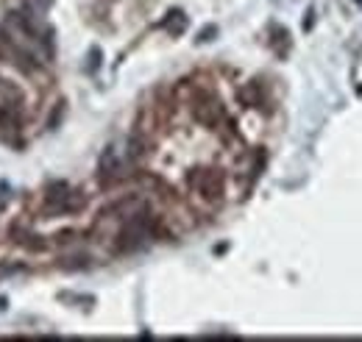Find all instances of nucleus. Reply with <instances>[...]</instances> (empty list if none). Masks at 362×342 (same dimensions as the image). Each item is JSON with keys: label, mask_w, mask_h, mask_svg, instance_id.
I'll return each instance as SVG.
<instances>
[{"label": "nucleus", "mask_w": 362, "mask_h": 342, "mask_svg": "<svg viewBox=\"0 0 362 342\" xmlns=\"http://www.w3.org/2000/svg\"><path fill=\"white\" fill-rule=\"evenodd\" d=\"M187 184H189L204 201H212V204H218V201L223 198V192H226V184H223L221 170H192L189 178H187Z\"/></svg>", "instance_id": "f257e3e1"}, {"label": "nucleus", "mask_w": 362, "mask_h": 342, "mask_svg": "<svg viewBox=\"0 0 362 342\" xmlns=\"http://www.w3.org/2000/svg\"><path fill=\"white\" fill-rule=\"evenodd\" d=\"M192 114H195V120H198L201 126H206V129H218V126L228 123L223 103H221L215 95H209V92H201V95H198V100H195V106H192Z\"/></svg>", "instance_id": "f03ea898"}, {"label": "nucleus", "mask_w": 362, "mask_h": 342, "mask_svg": "<svg viewBox=\"0 0 362 342\" xmlns=\"http://www.w3.org/2000/svg\"><path fill=\"white\" fill-rule=\"evenodd\" d=\"M20 131H23L20 109H17L14 103L0 106V142H6V145H20Z\"/></svg>", "instance_id": "7ed1b4c3"}, {"label": "nucleus", "mask_w": 362, "mask_h": 342, "mask_svg": "<svg viewBox=\"0 0 362 342\" xmlns=\"http://www.w3.org/2000/svg\"><path fill=\"white\" fill-rule=\"evenodd\" d=\"M120 170H123V165H120L115 148H106L103 156H100V162H98V184H100L103 189H109L112 184L120 181Z\"/></svg>", "instance_id": "20e7f679"}, {"label": "nucleus", "mask_w": 362, "mask_h": 342, "mask_svg": "<svg viewBox=\"0 0 362 342\" xmlns=\"http://www.w3.org/2000/svg\"><path fill=\"white\" fill-rule=\"evenodd\" d=\"M237 98L243 100V106L248 109H262L265 106V95H262V86L259 84H248L237 92Z\"/></svg>", "instance_id": "39448f33"}, {"label": "nucleus", "mask_w": 362, "mask_h": 342, "mask_svg": "<svg viewBox=\"0 0 362 342\" xmlns=\"http://www.w3.org/2000/svg\"><path fill=\"white\" fill-rule=\"evenodd\" d=\"M187 25H189V20H187V14L179 11V8H173V11L165 17V23H162V28H165L170 37H181V34L187 31Z\"/></svg>", "instance_id": "423d86ee"}, {"label": "nucleus", "mask_w": 362, "mask_h": 342, "mask_svg": "<svg viewBox=\"0 0 362 342\" xmlns=\"http://www.w3.org/2000/svg\"><path fill=\"white\" fill-rule=\"evenodd\" d=\"M145 148H148V145H145V139H142V136H132V139H129V153H126V156H129V162H139V159L148 153Z\"/></svg>", "instance_id": "0eeeda50"}, {"label": "nucleus", "mask_w": 362, "mask_h": 342, "mask_svg": "<svg viewBox=\"0 0 362 342\" xmlns=\"http://www.w3.org/2000/svg\"><path fill=\"white\" fill-rule=\"evenodd\" d=\"M215 37H218V25H209V28H204V31L198 34V40H195V42H198V45H206V42H212Z\"/></svg>", "instance_id": "6e6552de"}, {"label": "nucleus", "mask_w": 362, "mask_h": 342, "mask_svg": "<svg viewBox=\"0 0 362 342\" xmlns=\"http://www.w3.org/2000/svg\"><path fill=\"white\" fill-rule=\"evenodd\" d=\"M100 67V50L98 47H92L90 50V73H95Z\"/></svg>", "instance_id": "1a4fd4ad"}, {"label": "nucleus", "mask_w": 362, "mask_h": 342, "mask_svg": "<svg viewBox=\"0 0 362 342\" xmlns=\"http://www.w3.org/2000/svg\"><path fill=\"white\" fill-rule=\"evenodd\" d=\"M6 303H8V300H6V298H0V312H3V309H6Z\"/></svg>", "instance_id": "9d476101"}, {"label": "nucleus", "mask_w": 362, "mask_h": 342, "mask_svg": "<svg viewBox=\"0 0 362 342\" xmlns=\"http://www.w3.org/2000/svg\"><path fill=\"white\" fill-rule=\"evenodd\" d=\"M357 3H362V0H357Z\"/></svg>", "instance_id": "9b49d317"}]
</instances>
